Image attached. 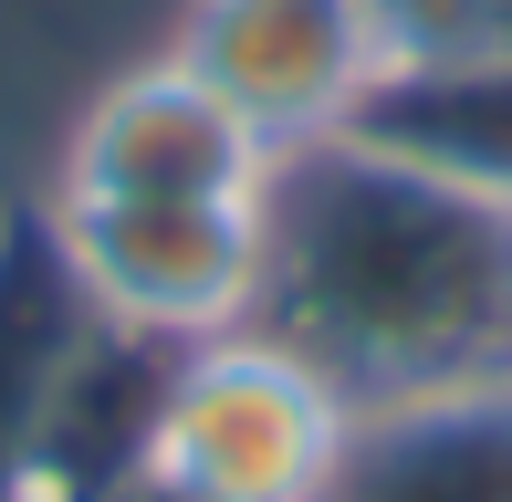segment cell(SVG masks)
I'll return each mask as SVG.
<instances>
[{
	"mask_svg": "<svg viewBox=\"0 0 512 502\" xmlns=\"http://www.w3.org/2000/svg\"><path fill=\"white\" fill-rule=\"evenodd\" d=\"M262 325L356 408L512 387V189L387 126L272 157Z\"/></svg>",
	"mask_w": 512,
	"mask_h": 502,
	"instance_id": "6da1fadb",
	"label": "cell"
},
{
	"mask_svg": "<svg viewBox=\"0 0 512 502\" xmlns=\"http://www.w3.org/2000/svg\"><path fill=\"white\" fill-rule=\"evenodd\" d=\"M356 21L377 53V95L512 63V0H356Z\"/></svg>",
	"mask_w": 512,
	"mask_h": 502,
	"instance_id": "52a82bcc",
	"label": "cell"
},
{
	"mask_svg": "<svg viewBox=\"0 0 512 502\" xmlns=\"http://www.w3.org/2000/svg\"><path fill=\"white\" fill-rule=\"evenodd\" d=\"M168 53L209 95L241 105V126L272 157L324 147L377 105V53H366L356 0H189Z\"/></svg>",
	"mask_w": 512,
	"mask_h": 502,
	"instance_id": "277c9868",
	"label": "cell"
},
{
	"mask_svg": "<svg viewBox=\"0 0 512 502\" xmlns=\"http://www.w3.org/2000/svg\"><path fill=\"white\" fill-rule=\"evenodd\" d=\"M53 189L63 199H262L272 147L178 53H147L84 95V116L63 126Z\"/></svg>",
	"mask_w": 512,
	"mask_h": 502,
	"instance_id": "5b68a950",
	"label": "cell"
},
{
	"mask_svg": "<svg viewBox=\"0 0 512 502\" xmlns=\"http://www.w3.org/2000/svg\"><path fill=\"white\" fill-rule=\"evenodd\" d=\"M32 231L53 251L63 293L147 356L262 325V199H63V189H42Z\"/></svg>",
	"mask_w": 512,
	"mask_h": 502,
	"instance_id": "3957f363",
	"label": "cell"
},
{
	"mask_svg": "<svg viewBox=\"0 0 512 502\" xmlns=\"http://www.w3.org/2000/svg\"><path fill=\"white\" fill-rule=\"evenodd\" d=\"M335 502H512V387L366 408Z\"/></svg>",
	"mask_w": 512,
	"mask_h": 502,
	"instance_id": "8992f818",
	"label": "cell"
},
{
	"mask_svg": "<svg viewBox=\"0 0 512 502\" xmlns=\"http://www.w3.org/2000/svg\"><path fill=\"white\" fill-rule=\"evenodd\" d=\"M356 429L366 408L304 346H283L272 325H230L157 356L126 482H147L157 502H335Z\"/></svg>",
	"mask_w": 512,
	"mask_h": 502,
	"instance_id": "7a4b0ae2",
	"label": "cell"
}]
</instances>
